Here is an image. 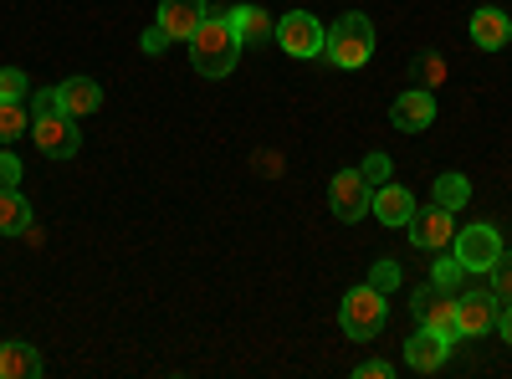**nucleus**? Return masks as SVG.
Returning <instances> with one entry per match:
<instances>
[{
    "mask_svg": "<svg viewBox=\"0 0 512 379\" xmlns=\"http://www.w3.org/2000/svg\"><path fill=\"white\" fill-rule=\"evenodd\" d=\"M241 57V36L231 26V16H205L190 36V62L200 77H226Z\"/></svg>",
    "mask_w": 512,
    "mask_h": 379,
    "instance_id": "obj_1",
    "label": "nucleus"
},
{
    "mask_svg": "<svg viewBox=\"0 0 512 379\" xmlns=\"http://www.w3.org/2000/svg\"><path fill=\"white\" fill-rule=\"evenodd\" d=\"M323 52L338 62V67H364L374 57V21L369 16H338L333 31L323 36Z\"/></svg>",
    "mask_w": 512,
    "mask_h": 379,
    "instance_id": "obj_2",
    "label": "nucleus"
},
{
    "mask_svg": "<svg viewBox=\"0 0 512 379\" xmlns=\"http://www.w3.org/2000/svg\"><path fill=\"white\" fill-rule=\"evenodd\" d=\"M338 318H344L349 339H374V333L384 328V292L379 287H354L344 298V308H338Z\"/></svg>",
    "mask_w": 512,
    "mask_h": 379,
    "instance_id": "obj_3",
    "label": "nucleus"
},
{
    "mask_svg": "<svg viewBox=\"0 0 512 379\" xmlns=\"http://www.w3.org/2000/svg\"><path fill=\"white\" fill-rule=\"evenodd\" d=\"M369 200H374V185L364 180V170H338L333 185H328V205L338 221H364L369 216Z\"/></svg>",
    "mask_w": 512,
    "mask_h": 379,
    "instance_id": "obj_4",
    "label": "nucleus"
},
{
    "mask_svg": "<svg viewBox=\"0 0 512 379\" xmlns=\"http://www.w3.org/2000/svg\"><path fill=\"white\" fill-rule=\"evenodd\" d=\"M451 241H456V262H461V272H492V262L502 257V236H497L487 221L466 226V231L451 236Z\"/></svg>",
    "mask_w": 512,
    "mask_h": 379,
    "instance_id": "obj_5",
    "label": "nucleus"
},
{
    "mask_svg": "<svg viewBox=\"0 0 512 379\" xmlns=\"http://www.w3.org/2000/svg\"><path fill=\"white\" fill-rule=\"evenodd\" d=\"M31 134H36V149L47 154V159H72L77 154V118L72 113H41V118H31Z\"/></svg>",
    "mask_w": 512,
    "mask_h": 379,
    "instance_id": "obj_6",
    "label": "nucleus"
},
{
    "mask_svg": "<svg viewBox=\"0 0 512 379\" xmlns=\"http://www.w3.org/2000/svg\"><path fill=\"white\" fill-rule=\"evenodd\" d=\"M415 318H420V328H431V333H441V339H461V328H456V298L446 287H420L415 292Z\"/></svg>",
    "mask_w": 512,
    "mask_h": 379,
    "instance_id": "obj_7",
    "label": "nucleus"
},
{
    "mask_svg": "<svg viewBox=\"0 0 512 379\" xmlns=\"http://www.w3.org/2000/svg\"><path fill=\"white\" fill-rule=\"evenodd\" d=\"M323 26H318V16H308V11H292V16H282L277 21V47L287 52V57H318L323 52Z\"/></svg>",
    "mask_w": 512,
    "mask_h": 379,
    "instance_id": "obj_8",
    "label": "nucleus"
},
{
    "mask_svg": "<svg viewBox=\"0 0 512 379\" xmlns=\"http://www.w3.org/2000/svg\"><path fill=\"white\" fill-rule=\"evenodd\" d=\"M456 328L466 339H482L497 328V292H456Z\"/></svg>",
    "mask_w": 512,
    "mask_h": 379,
    "instance_id": "obj_9",
    "label": "nucleus"
},
{
    "mask_svg": "<svg viewBox=\"0 0 512 379\" xmlns=\"http://www.w3.org/2000/svg\"><path fill=\"white\" fill-rule=\"evenodd\" d=\"M405 231H410L415 251H441V246H451V236H456V221H451V210L431 205V210H415Z\"/></svg>",
    "mask_w": 512,
    "mask_h": 379,
    "instance_id": "obj_10",
    "label": "nucleus"
},
{
    "mask_svg": "<svg viewBox=\"0 0 512 379\" xmlns=\"http://www.w3.org/2000/svg\"><path fill=\"white\" fill-rule=\"evenodd\" d=\"M210 11H205V0H159V31L169 36V47H175V41H190L195 36V26L205 21Z\"/></svg>",
    "mask_w": 512,
    "mask_h": 379,
    "instance_id": "obj_11",
    "label": "nucleus"
},
{
    "mask_svg": "<svg viewBox=\"0 0 512 379\" xmlns=\"http://www.w3.org/2000/svg\"><path fill=\"white\" fill-rule=\"evenodd\" d=\"M390 118H395V129H405V134L431 129V123H436V93H431V88H410V93H400L395 108H390Z\"/></svg>",
    "mask_w": 512,
    "mask_h": 379,
    "instance_id": "obj_12",
    "label": "nucleus"
},
{
    "mask_svg": "<svg viewBox=\"0 0 512 379\" xmlns=\"http://www.w3.org/2000/svg\"><path fill=\"white\" fill-rule=\"evenodd\" d=\"M446 354H451V339H441V333H431V328H420L415 339L405 344V364L415 374H436L446 364Z\"/></svg>",
    "mask_w": 512,
    "mask_h": 379,
    "instance_id": "obj_13",
    "label": "nucleus"
},
{
    "mask_svg": "<svg viewBox=\"0 0 512 379\" xmlns=\"http://www.w3.org/2000/svg\"><path fill=\"white\" fill-rule=\"evenodd\" d=\"M369 210L379 216V226H410V216H415V195H410L405 185H379L374 200H369Z\"/></svg>",
    "mask_w": 512,
    "mask_h": 379,
    "instance_id": "obj_14",
    "label": "nucleus"
},
{
    "mask_svg": "<svg viewBox=\"0 0 512 379\" xmlns=\"http://www.w3.org/2000/svg\"><path fill=\"white\" fill-rule=\"evenodd\" d=\"M57 103H62V113H72V118H88V113L103 108V88H98L93 77H67L62 88H57Z\"/></svg>",
    "mask_w": 512,
    "mask_h": 379,
    "instance_id": "obj_15",
    "label": "nucleus"
},
{
    "mask_svg": "<svg viewBox=\"0 0 512 379\" xmlns=\"http://www.w3.org/2000/svg\"><path fill=\"white\" fill-rule=\"evenodd\" d=\"M472 41H477V47H487V52H502L507 41H512V21H507V11L482 6V11L472 16Z\"/></svg>",
    "mask_w": 512,
    "mask_h": 379,
    "instance_id": "obj_16",
    "label": "nucleus"
},
{
    "mask_svg": "<svg viewBox=\"0 0 512 379\" xmlns=\"http://www.w3.org/2000/svg\"><path fill=\"white\" fill-rule=\"evenodd\" d=\"M41 354L31 349V344H0V379H41Z\"/></svg>",
    "mask_w": 512,
    "mask_h": 379,
    "instance_id": "obj_17",
    "label": "nucleus"
},
{
    "mask_svg": "<svg viewBox=\"0 0 512 379\" xmlns=\"http://www.w3.org/2000/svg\"><path fill=\"white\" fill-rule=\"evenodd\" d=\"M231 26H236V36H241V47H246V41L277 36V21H272L262 6H236V11H231Z\"/></svg>",
    "mask_w": 512,
    "mask_h": 379,
    "instance_id": "obj_18",
    "label": "nucleus"
},
{
    "mask_svg": "<svg viewBox=\"0 0 512 379\" xmlns=\"http://www.w3.org/2000/svg\"><path fill=\"white\" fill-rule=\"evenodd\" d=\"M31 226V205L21 200V190H0V236H21Z\"/></svg>",
    "mask_w": 512,
    "mask_h": 379,
    "instance_id": "obj_19",
    "label": "nucleus"
},
{
    "mask_svg": "<svg viewBox=\"0 0 512 379\" xmlns=\"http://www.w3.org/2000/svg\"><path fill=\"white\" fill-rule=\"evenodd\" d=\"M466 200H472V185H466V175H456V170H451V175H441V180H436V205H441V210H451V216H456V210H461Z\"/></svg>",
    "mask_w": 512,
    "mask_h": 379,
    "instance_id": "obj_20",
    "label": "nucleus"
},
{
    "mask_svg": "<svg viewBox=\"0 0 512 379\" xmlns=\"http://www.w3.org/2000/svg\"><path fill=\"white\" fill-rule=\"evenodd\" d=\"M410 72H415V88H431V93H436L441 82H446V62H441L436 52H420Z\"/></svg>",
    "mask_w": 512,
    "mask_h": 379,
    "instance_id": "obj_21",
    "label": "nucleus"
},
{
    "mask_svg": "<svg viewBox=\"0 0 512 379\" xmlns=\"http://www.w3.org/2000/svg\"><path fill=\"white\" fill-rule=\"evenodd\" d=\"M26 123H31V113H26L21 103H6V98H0V139H16Z\"/></svg>",
    "mask_w": 512,
    "mask_h": 379,
    "instance_id": "obj_22",
    "label": "nucleus"
},
{
    "mask_svg": "<svg viewBox=\"0 0 512 379\" xmlns=\"http://www.w3.org/2000/svg\"><path fill=\"white\" fill-rule=\"evenodd\" d=\"M492 287H497L502 303H512V251H502V257L492 262Z\"/></svg>",
    "mask_w": 512,
    "mask_h": 379,
    "instance_id": "obj_23",
    "label": "nucleus"
},
{
    "mask_svg": "<svg viewBox=\"0 0 512 379\" xmlns=\"http://www.w3.org/2000/svg\"><path fill=\"white\" fill-rule=\"evenodd\" d=\"M369 287H379V292H384V298H390V292L400 287V267L379 257V262H374V272H369Z\"/></svg>",
    "mask_w": 512,
    "mask_h": 379,
    "instance_id": "obj_24",
    "label": "nucleus"
},
{
    "mask_svg": "<svg viewBox=\"0 0 512 379\" xmlns=\"http://www.w3.org/2000/svg\"><path fill=\"white\" fill-rule=\"evenodd\" d=\"M0 98H6V103H21V98H26V72L0 67Z\"/></svg>",
    "mask_w": 512,
    "mask_h": 379,
    "instance_id": "obj_25",
    "label": "nucleus"
},
{
    "mask_svg": "<svg viewBox=\"0 0 512 379\" xmlns=\"http://www.w3.org/2000/svg\"><path fill=\"white\" fill-rule=\"evenodd\" d=\"M16 180H21V159L11 149H0V190H16Z\"/></svg>",
    "mask_w": 512,
    "mask_h": 379,
    "instance_id": "obj_26",
    "label": "nucleus"
},
{
    "mask_svg": "<svg viewBox=\"0 0 512 379\" xmlns=\"http://www.w3.org/2000/svg\"><path fill=\"white\" fill-rule=\"evenodd\" d=\"M431 282H436V287H446V292H451V287H456V282H461V262H456V257H451V262H436V272H431Z\"/></svg>",
    "mask_w": 512,
    "mask_h": 379,
    "instance_id": "obj_27",
    "label": "nucleus"
},
{
    "mask_svg": "<svg viewBox=\"0 0 512 379\" xmlns=\"http://www.w3.org/2000/svg\"><path fill=\"white\" fill-rule=\"evenodd\" d=\"M364 180H369V185L390 180V159H384V154H369V159H364Z\"/></svg>",
    "mask_w": 512,
    "mask_h": 379,
    "instance_id": "obj_28",
    "label": "nucleus"
},
{
    "mask_svg": "<svg viewBox=\"0 0 512 379\" xmlns=\"http://www.w3.org/2000/svg\"><path fill=\"white\" fill-rule=\"evenodd\" d=\"M62 103H57V88H47V93H36L31 98V118H41V113H57Z\"/></svg>",
    "mask_w": 512,
    "mask_h": 379,
    "instance_id": "obj_29",
    "label": "nucleus"
},
{
    "mask_svg": "<svg viewBox=\"0 0 512 379\" xmlns=\"http://www.w3.org/2000/svg\"><path fill=\"white\" fill-rule=\"evenodd\" d=\"M354 374H359V379H390V364H384V359H369V364H359Z\"/></svg>",
    "mask_w": 512,
    "mask_h": 379,
    "instance_id": "obj_30",
    "label": "nucleus"
},
{
    "mask_svg": "<svg viewBox=\"0 0 512 379\" xmlns=\"http://www.w3.org/2000/svg\"><path fill=\"white\" fill-rule=\"evenodd\" d=\"M164 47H169V36H164L159 26H149V31H144V52H164Z\"/></svg>",
    "mask_w": 512,
    "mask_h": 379,
    "instance_id": "obj_31",
    "label": "nucleus"
},
{
    "mask_svg": "<svg viewBox=\"0 0 512 379\" xmlns=\"http://www.w3.org/2000/svg\"><path fill=\"white\" fill-rule=\"evenodd\" d=\"M502 333H507V344H512V303H507V313H502Z\"/></svg>",
    "mask_w": 512,
    "mask_h": 379,
    "instance_id": "obj_32",
    "label": "nucleus"
}]
</instances>
